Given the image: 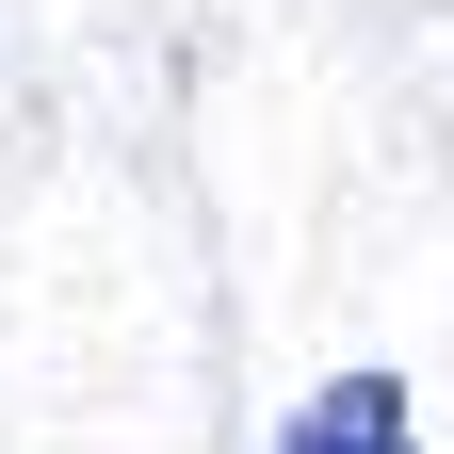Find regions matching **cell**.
Returning a JSON list of instances; mask_svg holds the SVG:
<instances>
[{"label":"cell","mask_w":454,"mask_h":454,"mask_svg":"<svg viewBox=\"0 0 454 454\" xmlns=\"http://www.w3.org/2000/svg\"><path fill=\"white\" fill-rule=\"evenodd\" d=\"M276 454H422V406H406V373H325Z\"/></svg>","instance_id":"6da1fadb"}]
</instances>
